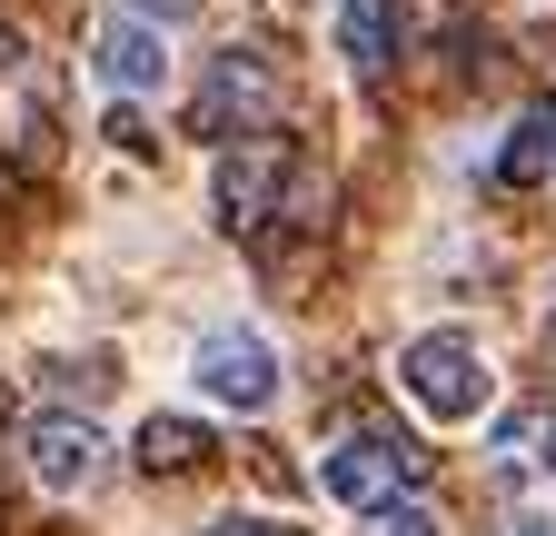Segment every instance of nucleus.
Here are the masks:
<instances>
[{
	"instance_id": "f257e3e1",
	"label": "nucleus",
	"mask_w": 556,
	"mask_h": 536,
	"mask_svg": "<svg viewBox=\"0 0 556 536\" xmlns=\"http://www.w3.org/2000/svg\"><path fill=\"white\" fill-rule=\"evenodd\" d=\"M308 150L289 129H239V150H219V229L229 239H278V229H318L308 219Z\"/></svg>"
},
{
	"instance_id": "f03ea898",
	"label": "nucleus",
	"mask_w": 556,
	"mask_h": 536,
	"mask_svg": "<svg viewBox=\"0 0 556 536\" xmlns=\"http://www.w3.org/2000/svg\"><path fill=\"white\" fill-rule=\"evenodd\" d=\"M397 387H407L428 418H447V427L486 418V397H497V378H486V358H477L467 328H428V339H407V348H397Z\"/></svg>"
},
{
	"instance_id": "7ed1b4c3",
	"label": "nucleus",
	"mask_w": 556,
	"mask_h": 536,
	"mask_svg": "<svg viewBox=\"0 0 556 536\" xmlns=\"http://www.w3.org/2000/svg\"><path fill=\"white\" fill-rule=\"evenodd\" d=\"M417 477H428V447L417 437H397V427H358V437H338L328 457H318V487L338 497V507H388V497H407Z\"/></svg>"
},
{
	"instance_id": "20e7f679",
	"label": "nucleus",
	"mask_w": 556,
	"mask_h": 536,
	"mask_svg": "<svg viewBox=\"0 0 556 536\" xmlns=\"http://www.w3.org/2000/svg\"><path fill=\"white\" fill-rule=\"evenodd\" d=\"M278 60L268 50H219L208 60V80H199V100H189V129L199 140H239V129H268L278 119Z\"/></svg>"
},
{
	"instance_id": "39448f33",
	"label": "nucleus",
	"mask_w": 556,
	"mask_h": 536,
	"mask_svg": "<svg viewBox=\"0 0 556 536\" xmlns=\"http://www.w3.org/2000/svg\"><path fill=\"white\" fill-rule=\"evenodd\" d=\"M199 387L219 397V408H239V418H268L278 348L258 339V328H208V339H199Z\"/></svg>"
},
{
	"instance_id": "423d86ee",
	"label": "nucleus",
	"mask_w": 556,
	"mask_h": 536,
	"mask_svg": "<svg viewBox=\"0 0 556 536\" xmlns=\"http://www.w3.org/2000/svg\"><path fill=\"white\" fill-rule=\"evenodd\" d=\"M30 477H40L50 497H90V487L110 477V437H100L90 418H70V408L30 418Z\"/></svg>"
},
{
	"instance_id": "0eeeda50",
	"label": "nucleus",
	"mask_w": 556,
	"mask_h": 536,
	"mask_svg": "<svg viewBox=\"0 0 556 536\" xmlns=\"http://www.w3.org/2000/svg\"><path fill=\"white\" fill-rule=\"evenodd\" d=\"M90 60H100V80L119 90V100H139V90H160L169 80V50H160V30L139 21V11H119V21H100V40H90Z\"/></svg>"
},
{
	"instance_id": "6e6552de",
	"label": "nucleus",
	"mask_w": 556,
	"mask_h": 536,
	"mask_svg": "<svg viewBox=\"0 0 556 536\" xmlns=\"http://www.w3.org/2000/svg\"><path fill=\"white\" fill-rule=\"evenodd\" d=\"M397 40H407L397 0H348V11H338V50H348V71H358V80H388Z\"/></svg>"
},
{
	"instance_id": "1a4fd4ad",
	"label": "nucleus",
	"mask_w": 556,
	"mask_h": 536,
	"mask_svg": "<svg viewBox=\"0 0 556 536\" xmlns=\"http://www.w3.org/2000/svg\"><path fill=\"white\" fill-rule=\"evenodd\" d=\"M556 169V100H536L517 129H507V150H497V169H486V179H497V189H536Z\"/></svg>"
},
{
	"instance_id": "9d476101",
	"label": "nucleus",
	"mask_w": 556,
	"mask_h": 536,
	"mask_svg": "<svg viewBox=\"0 0 556 536\" xmlns=\"http://www.w3.org/2000/svg\"><path fill=\"white\" fill-rule=\"evenodd\" d=\"M139 467H150V477H189V467H208V427L199 418H150V427H139Z\"/></svg>"
},
{
	"instance_id": "9b49d317",
	"label": "nucleus",
	"mask_w": 556,
	"mask_h": 536,
	"mask_svg": "<svg viewBox=\"0 0 556 536\" xmlns=\"http://www.w3.org/2000/svg\"><path fill=\"white\" fill-rule=\"evenodd\" d=\"M378 536H438V516H428V507H417V497H407V507L388 497V507H378Z\"/></svg>"
},
{
	"instance_id": "f8f14e48",
	"label": "nucleus",
	"mask_w": 556,
	"mask_h": 536,
	"mask_svg": "<svg viewBox=\"0 0 556 536\" xmlns=\"http://www.w3.org/2000/svg\"><path fill=\"white\" fill-rule=\"evenodd\" d=\"M110 140H119L129 159H150V150H160V140H150V129H139V110H119V119H110Z\"/></svg>"
},
{
	"instance_id": "ddd939ff",
	"label": "nucleus",
	"mask_w": 556,
	"mask_h": 536,
	"mask_svg": "<svg viewBox=\"0 0 556 536\" xmlns=\"http://www.w3.org/2000/svg\"><path fill=\"white\" fill-rule=\"evenodd\" d=\"M208 536H299V526H278V516H219Z\"/></svg>"
},
{
	"instance_id": "4468645a",
	"label": "nucleus",
	"mask_w": 556,
	"mask_h": 536,
	"mask_svg": "<svg viewBox=\"0 0 556 536\" xmlns=\"http://www.w3.org/2000/svg\"><path fill=\"white\" fill-rule=\"evenodd\" d=\"M129 11H139V21H189L199 0H129Z\"/></svg>"
},
{
	"instance_id": "2eb2a0df",
	"label": "nucleus",
	"mask_w": 556,
	"mask_h": 536,
	"mask_svg": "<svg viewBox=\"0 0 556 536\" xmlns=\"http://www.w3.org/2000/svg\"><path fill=\"white\" fill-rule=\"evenodd\" d=\"M536 457H546V467H556V408H546V418H536Z\"/></svg>"
},
{
	"instance_id": "dca6fc26",
	"label": "nucleus",
	"mask_w": 556,
	"mask_h": 536,
	"mask_svg": "<svg viewBox=\"0 0 556 536\" xmlns=\"http://www.w3.org/2000/svg\"><path fill=\"white\" fill-rule=\"evenodd\" d=\"M11 60H21V30H11V21H0V71H11Z\"/></svg>"
},
{
	"instance_id": "f3484780",
	"label": "nucleus",
	"mask_w": 556,
	"mask_h": 536,
	"mask_svg": "<svg viewBox=\"0 0 556 536\" xmlns=\"http://www.w3.org/2000/svg\"><path fill=\"white\" fill-rule=\"evenodd\" d=\"M517 536H556V516H517Z\"/></svg>"
},
{
	"instance_id": "a211bd4d",
	"label": "nucleus",
	"mask_w": 556,
	"mask_h": 536,
	"mask_svg": "<svg viewBox=\"0 0 556 536\" xmlns=\"http://www.w3.org/2000/svg\"><path fill=\"white\" fill-rule=\"evenodd\" d=\"M546 358H556V308H546Z\"/></svg>"
}]
</instances>
